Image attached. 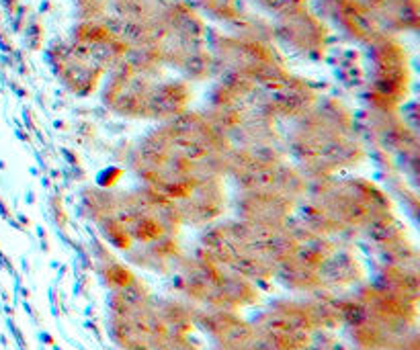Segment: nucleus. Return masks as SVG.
I'll use <instances>...</instances> for the list:
<instances>
[{
	"label": "nucleus",
	"mask_w": 420,
	"mask_h": 350,
	"mask_svg": "<svg viewBox=\"0 0 420 350\" xmlns=\"http://www.w3.org/2000/svg\"><path fill=\"white\" fill-rule=\"evenodd\" d=\"M291 162L310 178L336 176L365 154L353 115L332 99H318L287 131Z\"/></svg>",
	"instance_id": "obj_4"
},
{
	"label": "nucleus",
	"mask_w": 420,
	"mask_h": 350,
	"mask_svg": "<svg viewBox=\"0 0 420 350\" xmlns=\"http://www.w3.org/2000/svg\"><path fill=\"white\" fill-rule=\"evenodd\" d=\"M322 12L353 41L369 45L384 33H390L369 6L359 0H322Z\"/></svg>",
	"instance_id": "obj_11"
},
{
	"label": "nucleus",
	"mask_w": 420,
	"mask_h": 350,
	"mask_svg": "<svg viewBox=\"0 0 420 350\" xmlns=\"http://www.w3.org/2000/svg\"><path fill=\"white\" fill-rule=\"evenodd\" d=\"M128 54L130 43L117 27L103 19H86L68 43L51 51V64L68 91L89 95Z\"/></svg>",
	"instance_id": "obj_8"
},
{
	"label": "nucleus",
	"mask_w": 420,
	"mask_h": 350,
	"mask_svg": "<svg viewBox=\"0 0 420 350\" xmlns=\"http://www.w3.org/2000/svg\"><path fill=\"white\" fill-rule=\"evenodd\" d=\"M191 99L185 78L168 76L164 66L136 49L109 72L103 91L105 107L115 115L156 123L189 111Z\"/></svg>",
	"instance_id": "obj_5"
},
{
	"label": "nucleus",
	"mask_w": 420,
	"mask_h": 350,
	"mask_svg": "<svg viewBox=\"0 0 420 350\" xmlns=\"http://www.w3.org/2000/svg\"><path fill=\"white\" fill-rule=\"evenodd\" d=\"M250 2L271 16L273 35H277L279 39L295 25L303 23L314 14L307 6V0H250Z\"/></svg>",
	"instance_id": "obj_12"
},
{
	"label": "nucleus",
	"mask_w": 420,
	"mask_h": 350,
	"mask_svg": "<svg viewBox=\"0 0 420 350\" xmlns=\"http://www.w3.org/2000/svg\"><path fill=\"white\" fill-rule=\"evenodd\" d=\"M230 150L205 113L185 111L138 141L132 168L141 187L162 197L180 222L209 224L226 209Z\"/></svg>",
	"instance_id": "obj_1"
},
{
	"label": "nucleus",
	"mask_w": 420,
	"mask_h": 350,
	"mask_svg": "<svg viewBox=\"0 0 420 350\" xmlns=\"http://www.w3.org/2000/svg\"><path fill=\"white\" fill-rule=\"evenodd\" d=\"M369 47V78L367 97L373 111H398L406 101L408 93V60L402 43L392 35L384 33Z\"/></svg>",
	"instance_id": "obj_10"
},
{
	"label": "nucleus",
	"mask_w": 420,
	"mask_h": 350,
	"mask_svg": "<svg viewBox=\"0 0 420 350\" xmlns=\"http://www.w3.org/2000/svg\"><path fill=\"white\" fill-rule=\"evenodd\" d=\"M226 178L236 187V209L240 220L283 226L299 207L307 176L277 145L232 148Z\"/></svg>",
	"instance_id": "obj_3"
},
{
	"label": "nucleus",
	"mask_w": 420,
	"mask_h": 350,
	"mask_svg": "<svg viewBox=\"0 0 420 350\" xmlns=\"http://www.w3.org/2000/svg\"><path fill=\"white\" fill-rule=\"evenodd\" d=\"M299 207L303 228L332 237L369 233L392 215L388 195L365 178H316Z\"/></svg>",
	"instance_id": "obj_6"
},
{
	"label": "nucleus",
	"mask_w": 420,
	"mask_h": 350,
	"mask_svg": "<svg viewBox=\"0 0 420 350\" xmlns=\"http://www.w3.org/2000/svg\"><path fill=\"white\" fill-rule=\"evenodd\" d=\"M84 205L105 237L141 266L162 268L176 256L183 224L174 209L150 189L89 191Z\"/></svg>",
	"instance_id": "obj_2"
},
{
	"label": "nucleus",
	"mask_w": 420,
	"mask_h": 350,
	"mask_svg": "<svg viewBox=\"0 0 420 350\" xmlns=\"http://www.w3.org/2000/svg\"><path fill=\"white\" fill-rule=\"evenodd\" d=\"M293 228L248 220L226 222L203 237V254L232 268L244 279H267L277 275L291 246Z\"/></svg>",
	"instance_id": "obj_7"
},
{
	"label": "nucleus",
	"mask_w": 420,
	"mask_h": 350,
	"mask_svg": "<svg viewBox=\"0 0 420 350\" xmlns=\"http://www.w3.org/2000/svg\"><path fill=\"white\" fill-rule=\"evenodd\" d=\"M185 293L201 303H209L220 312H230L253 303L255 289L248 279L203 254L195 262H187L180 272Z\"/></svg>",
	"instance_id": "obj_9"
}]
</instances>
